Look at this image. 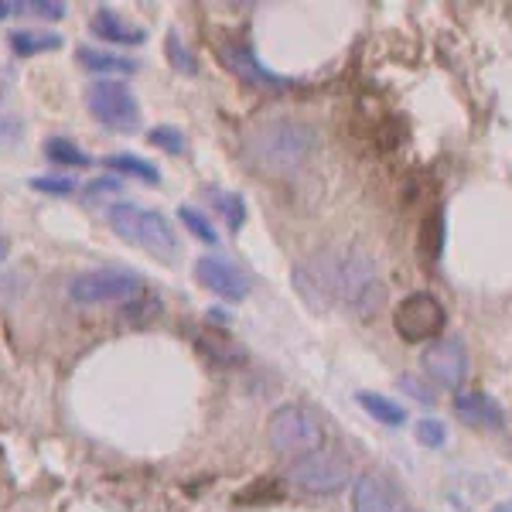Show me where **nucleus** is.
Returning a JSON list of instances; mask_svg holds the SVG:
<instances>
[{
	"label": "nucleus",
	"instance_id": "1",
	"mask_svg": "<svg viewBox=\"0 0 512 512\" xmlns=\"http://www.w3.org/2000/svg\"><path fill=\"white\" fill-rule=\"evenodd\" d=\"M304 274L318 287L325 308L342 304L355 318H373L386 301V287L379 280L376 260L355 243H335L304 263Z\"/></svg>",
	"mask_w": 512,
	"mask_h": 512
},
{
	"label": "nucleus",
	"instance_id": "2",
	"mask_svg": "<svg viewBox=\"0 0 512 512\" xmlns=\"http://www.w3.org/2000/svg\"><path fill=\"white\" fill-rule=\"evenodd\" d=\"M318 151V134L304 120H263L246 134V154L270 175H297Z\"/></svg>",
	"mask_w": 512,
	"mask_h": 512
},
{
	"label": "nucleus",
	"instance_id": "3",
	"mask_svg": "<svg viewBox=\"0 0 512 512\" xmlns=\"http://www.w3.org/2000/svg\"><path fill=\"white\" fill-rule=\"evenodd\" d=\"M106 219H110L113 233H117L123 243L140 246V250L161 256V260H171V256L178 253V236L161 212L140 209L134 202H117V205H110Z\"/></svg>",
	"mask_w": 512,
	"mask_h": 512
},
{
	"label": "nucleus",
	"instance_id": "4",
	"mask_svg": "<svg viewBox=\"0 0 512 512\" xmlns=\"http://www.w3.org/2000/svg\"><path fill=\"white\" fill-rule=\"evenodd\" d=\"M267 437L274 444V451L304 458V454H315L325 448V424H321L315 410L301 407V403H284V407H277L270 414Z\"/></svg>",
	"mask_w": 512,
	"mask_h": 512
},
{
	"label": "nucleus",
	"instance_id": "5",
	"mask_svg": "<svg viewBox=\"0 0 512 512\" xmlns=\"http://www.w3.org/2000/svg\"><path fill=\"white\" fill-rule=\"evenodd\" d=\"M69 297L76 304H120L140 297V277L127 267H93L69 280Z\"/></svg>",
	"mask_w": 512,
	"mask_h": 512
},
{
	"label": "nucleus",
	"instance_id": "6",
	"mask_svg": "<svg viewBox=\"0 0 512 512\" xmlns=\"http://www.w3.org/2000/svg\"><path fill=\"white\" fill-rule=\"evenodd\" d=\"M86 106L106 130H117V134H134V130L140 127L137 96L130 93V86H123V82H117V79L93 82V86L86 89Z\"/></svg>",
	"mask_w": 512,
	"mask_h": 512
},
{
	"label": "nucleus",
	"instance_id": "7",
	"mask_svg": "<svg viewBox=\"0 0 512 512\" xmlns=\"http://www.w3.org/2000/svg\"><path fill=\"white\" fill-rule=\"evenodd\" d=\"M448 325V315H444V304L437 301L434 294H410L396 304L393 315V328L403 342H437V335Z\"/></svg>",
	"mask_w": 512,
	"mask_h": 512
},
{
	"label": "nucleus",
	"instance_id": "8",
	"mask_svg": "<svg viewBox=\"0 0 512 512\" xmlns=\"http://www.w3.org/2000/svg\"><path fill=\"white\" fill-rule=\"evenodd\" d=\"M287 478L308 495H332L342 489V485H349V461H345L342 454L321 448L315 454L294 458Z\"/></svg>",
	"mask_w": 512,
	"mask_h": 512
},
{
	"label": "nucleus",
	"instance_id": "9",
	"mask_svg": "<svg viewBox=\"0 0 512 512\" xmlns=\"http://www.w3.org/2000/svg\"><path fill=\"white\" fill-rule=\"evenodd\" d=\"M420 366L424 373L434 379V383L448 386V390H458L468 379V349L461 338H437V342L427 345V352L420 355Z\"/></svg>",
	"mask_w": 512,
	"mask_h": 512
},
{
	"label": "nucleus",
	"instance_id": "10",
	"mask_svg": "<svg viewBox=\"0 0 512 512\" xmlns=\"http://www.w3.org/2000/svg\"><path fill=\"white\" fill-rule=\"evenodd\" d=\"M352 512H407V495L386 472H362L352 485Z\"/></svg>",
	"mask_w": 512,
	"mask_h": 512
},
{
	"label": "nucleus",
	"instance_id": "11",
	"mask_svg": "<svg viewBox=\"0 0 512 512\" xmlns=\"http://www.w3.org/2000/svg\"><path fill=\"white\" fill-rule=\"evenodd\" d=\"M219 59H222V65H226V69L233 72L236 79L253 82V86H263V89L287 86V79H280L270 69H263L260 59H256V52L250 48V41H243V38H226V41H222V45H219Z\"/></svg>",
	"mask_w": 512,
	"mask_h": 512
},
{
	"label": "nucleus",
	"instance_id": "12",
	"mask_svg": "<svg viewBox=\"0 0 512 512\" xmlns=\"http://www.w3.org/2000/svg\"><path fill=\"white\" fill-rule=\"evenodd\" d=\"M195 280L209 287L212 294L226 297V301H243L250 294V280H246V274H239V267L229 263L226 256H202L195 263Z\"/></svg>",
	"mask_w": 512,
	"mask_h": 512
},
{
	"label": "nucleus",
	"instance_id": "13",
	"mask_svg": "<svg viewBox=\"0 0 512 512\" xmlns=\"http://www.w3.org/2000/svg\"><path fill=\"white\" fill-rule=\"evenodd\" d=\"M89 28H93V35L99 41H113V45H123V48L144 45L147 41V31L140 28V24H130L120 11H113V7H96Z\"/></svg>",
	"mask_w": 512,
	"mask_h": 512
},
{
	"label": "nucleus",
	"instance_id": "14",
	"mask_svg": "<svg viewBox=\"0 0 512 512\" xmlns=\"http://www.w3.org/2000/svg\"><path fill=\"white\" fill-rule=\"evenodd\" d=\"M454 414L472 427H492V431L506 427V410H502L489 393H478V390L454 396Z\"/></svg>",
	"mask_w": 512,
	"mask_h": 512
},
{
	"label": "nucleus",
	"instance_id": "15",
	"mask_svg": "<svg viewBox=\"0 0 512 512\" xmlns=\"http://www.w3.org/2000/svg\"><path fill=\"white\" fill-rule=\"evenodd\" d=\"M7 45H11L14 55H21V59H31V55H45V52H59L65 45L62 35H55V31H31V28H21V31H11L7 35Z\"/></svg>",
	"mask_w": 512,
	"mask_h": 512
},
{
	"label": "nucleus",
	"instance_id": "16",
	"mask_svg": "<svg viewBox=\"0 0 512 512\" xmlns=\"http://www.w3.org/2000/svg\"><path fill=\"white\" fill-rule=\"evenodd\" d=\"M76 59L86 72H99V76H106V72H134L137 65L130 59H123V55H113V52H103V48H93V45H82L76 48Z\"/></svg>",
	"mask_w": 512,
	"mask_h": 512
},
{
	"label": "nucleus",
	"instance_id": "17",
	"mask_svg": "<svg viewBox=\"0 0 512 512\" xmlns=\"http://www.w3.org/2000/svg\"><path fill=\"white\" fill-rule=\"evenodd\" d=\"M355 400H359V407L366 410L369 417H376L379 424H386V427H400L403 420H407V410H403L396 400H390V396H383V393L362 390V393H355Z\"/></svg>",
	"mask_w": 512,
	"mask_h": 512
},
{
	"label": "nucleus",
	"instance_id": "18",
	"mask_svg": "<svg viewBox=\"0 0 512 512\" xmlns=\"http://www.w3.org/2000/svg\"><path fill=\"white\" fill-rule=\"evenodd\" d=\"M103 168L117 171V175H127V178H140V181H147V185H158L161 181V171L154 168L151 161L137 158V154H110V158H103Z\"/></svg>",
	"mask_w": 512,
	"mask_h": 512
},
{
	"label": "nucleus",
	"instance_id": "19",
	"mask_svg": "<svg viewBox=\"0 0 512 512\" xmlns=\"http://www.w3.org/2000/svg\"><path fill=\"white\" fill-rule=\"evenodd\" d=\"M45 154H48V161L65 164V168H89V164H93V158H89L79 144H72L69 137H48Z\"/></svg>",
	"mask_w": 512,
	"mask_h": 512
},
{
	"label": "nucleus",
	"instance_id": "20",
	"mask_svg": "<svg viewBox=\"0 0 512 512\" xmlns=\"http://www.w3.org/2000/svg\"><path fill=\"white\" fill-rule=\"evenodd\" d=\"M284 495L277 478H256V482L246 485L243 492H236V506H267Z\"/></svg>",
	"mask_w": 512,
	"mask_h": 512
},
{
	"label": "nucleus",
	"instance_id": "21",
	"mask_svg": "<svg viewBox=\"0 0 512 512\" xmlns=\"http://www.w3.org/2000/svg\"><path fill=\"white\" fill-rule=\"evenodd\" d=\"M178 219L185 222V229H188V233H192L195 239H202V243H212V246L219 243L216 226H212V222L205 219L198 209H192V205H181V209H178Z\"/></svg>",
	"mask_w": 512,
	"mask_h": 512
},
{
	"label": "nucleus",
	"instance_id": "22",
	"mask_svg": "<svg viewBox=\"0 0 512 512\" xmlns=\"http://www.w3.org/2000/svg\"><path fill=\"white\" fill-rule=\"evenodd\" d=\"M164 52H168V62L175 65V72H185V76H195V72H198L195 55L185 48V41L178 38V31H168V41H164Z\"/></svg>",
	"mask_w": 512,
	"mask_h": 512
},
{
	"label": "nucleus",
	"instance_id": "23",
	"mask_svg": "<svg viewBox=\"0 0 512 512\" xmlns=\"http://www.w3.org/2000/svg\"><path fill=\"white\" fill-rule=\"evenodd\" d=\"M420 256H424V263H434L437 260V250H441V212H434V216L424 219V226H420Z\"/></svg>",
	"mask_w": 512,
	"mask_h": 512
},
{
	"label": "nucleus",
	"instance_id": "24",
	"mask_svg": "<svg viewBox=\"0 0 512 512\" xmlns=\"http://www.w3.org/2000/svg\"><path fill=\"white\" fill-rule=\"evenodd\" d=\"M216 202H219V212L226 216V226L233 229V233H239V226L246 222L243 198H239L236 192H216Z\"/></svg>",
	"mask_w": 512,
	"mask_h": 512
},
{
	"label": "nucleus",
	"instance_id": "25",
	"mask_svg": "<svg viewBox=\"0 0 512 512\" xmlns=\"http://www.w3.org/2000/svg\"><path fill=\"white\" fill-rule=\"evenodd\" d=\"M147 140H151L154 147H161V151H168V154H181L185 151V134H181L178 127H154L151 134H147Z\"/></svg>",
	"mask_w": 512,
	"mask_h": 512
},
{
	"label": "nucleus",
	"instance_id": "26",
	"mask_svg": "<svg viewBox=\"0 0 512 512\" xmlns=\"http://www.w3.org/2000/svg\"><path fill=\"white\" fill-rule=\"evenodd\" d=\"M31 188L41 195H72L76 192V178H62V175H35Z\"/></svg>",
	"mask_w": 512,
	"mask_h": 512
},
{
	"label": "nucleus",
	"instance_id": "27",
	"mask_svg": "<svg viewBox=\"0 0 512 512\" xmlns=\"http://www.w3.org/2000/svg\"><path fill=\"white\" fill-rule=\"evenodd\" d=\"M18 11H31L35 18H45V21H59L65 18L69 7H65L62 0H24V4H18Z\"/></svg>",
	"mask_w": 512,
	"mask_h": 512
},
{
	"label": "nucleus",
	"instance_id": "28",
	"mask_svg": "<svg viewBox=\"0 0 512 512\" xmlns=\"http://www.w3.org/2000/svg\"><path fill=\"white\" fill-rule=\"evenodd\" d=\"M417 441L424 444V448H441V444L448 441V431H444L441 420L424 417V420H417Z\"/></svg>",
	"mask_w": 512,
	"mask_h": 512
},
{
	"label": "nucleus",
	"instance_id": "29",
	"mask_svg": "<svg viewBox=\"0 0 512 512\" xmlns=\"http://www.w3.org/2000/svg\"><path fill=\"white\" fill-rule=\"evenodd\" d=\"M120 181L117 178H106V181H93V185L86 188V198H96V195H106V192H117Z\"/></svg>",
	"mask_w": 512,
	"mask_h": 512
},
{
	"label": "nucleus",
	"instance_id": "30",
	"mask_svg": "<svg viewBox=\"0 0 512 512\" xmlns=\"http://www.w3.org/2000/svg\"><path fill=\"white\" fill-rule=\"evenodd\" d=\"M7 256H11V239H7V236H0V263H4Z\"/></svg>",
	"mask_w": 512,
	"mask_h": 512
},
{
	"label": "nucleus",
	"instance_id": "31",
	"mask_svg": "<svg viewBox=\"0 0 512 512\" xmlns=\"http://www.w3.org/2000/svg\"><path fill=\"white\" fill-rule=\"evenodd\" d=\"M11 11H14V4H7V0H0V21H4Z\"/></svg>",
	"mask_w": 512,
	"mask_h": 512
},
{
	"label": "nucleus",
	"instance_id": "32",
	"mask_svg": "<svg viewBox=\"0 0 512 512\" xmlns=\"http://www.w3.org/2000/svg\"><path fill=\"white\" fill-rule=\"evenodd\" d=\"M492 512H512V499H506V502H499V506H495Z\"/></svg>",
	"mask_w": 512,
	"mask_h": 512
}]
</instances>
